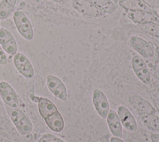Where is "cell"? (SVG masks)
Segmentation results:
<instances>
[{
    "instance_id": "4316f807",
    "label": "cell",
    "mask_w": 159,
    "mask_h": 142,
    "mask_svg": "<svg viewBox=\"0 0 159 142\" xmlns=\"http://www.w3.org/2000/svg\"><path fill=\"white\" fill-rule=\"evenodd\" d=\"M0 28H1V27H0Z\"/></svg>"
},
{
    "instance_id": "484cf974",
    "label": "cell",
    "mask_w": 159,
    "mask_h": 142,
    "mask_svg": "<svg viewBox=\"0 0 159 142\" xmlns=\"http://www.w3.org/2000/svg\"><path fill=\"white\" fill-rule=\"evenodd\" d=\"M0 142H13V141H9V140H7L6 139L0 137Z\"/></svg>"
},
{
    "instance_id": "6da1fadb",
    "label": "cell",
    "mask_w": 159,
    "mask_h": 142,
    "mask_svg": "<svg viewBox=\"0 0 159 142\" xmlns=\"http://www.w3.org/2000/svg\"><path fill=\"white\" fill-rule=\"evenodd\" d=\"M13 21L16 29L21 36L27 40H31L34 36L32 25L24 12L16 10L13 14Z\"/></svg>"
},
{
    "instance_id": "ffe728a7",
    "label": "cell",
    "mask_w": 159,
    "mask_h": 142,
    "mask_svg": "<svg viewBox=\"0 0 159 142\" xmlns=\"http://www.w3.org/2000/svg\"><path fill=\"white\" fill-rule=\"evenodd\" d=\"M138 26L145 33L148 35L159 38V22H152Z\"/></svg>"
},
{
    "instance_id": "30bf717a",
    "label": "cell",
    "mask_w": 159,
    "mask_h": 142,
    "mask_svg": "<svg viewBox=\"0 0 159 142\" xmlns=\"http://www.w3.org/2000/svg\"><path fill=\"white\" fill-rule=\"evenodd\" d=\"M71 6L81 14L91 17H99L102 16L101 12L88 0H73Z\"/></svg>"
},
{
    "instance_id": "9c48e42d",
    "label": "cell",
    "mask_w": 159,
    "mask_h": 142,
    "mask_svg": "<svg viewBox=\"0 0 159 142\" xmlns=\"http://www.w3.org/2000/svg\"><path fill=\"white\" fill-rule=\"evenodd\" d=\"M0 45L9 55H14L17 53V42L11 32L4 28H0Z\"/></svg>"
},
{
    "instance_id": "5bb4252c",
    "label": "cell",
    "mask_w": 159,
    "mask_h": 142,
    "mask_svg": "<svg viewBox=\"0 0 159 142\" xmlns=\"http://www.w3.org/2000/svg\"><path fill=\"white\" fill-rule=\"evenodd\" d=\"M44 120L48 128L53 131L60 132L64 128L63 118L58 111L44 118Z\"/></svg>"
},
{
    "instance_id": "ba28073f",
    "label": "cell",
    "mask_w": 159,
    "mask_h": 142,
    "mask_svg": "<svg viewBox=\"0 0 159 142\" xmlns=\"http://www.w3.org/2000/svg\"><path fill=\"white\" fill-rule=\"evenodd\" d=\"M130 105L137 111L140 115L142 114H155L157 110L152 105V104L139 95H132L129 98Z\"/></svg>"
},
{
    "instance_id": "7a4b0ae2",
    "label": "cell",
    "mask_w": 159,
    "mask_h": 142,
    "mask_svg": "<svg viewBox=\"0 0 159 142\" xmlns=\"http://www.w3.org/2000/svg\"><path fill=\"white\" fill-rule=\"evenodd\" d=\"M129 44L132 49L145 59H150L154 55V50L152 46L141 37L136 36L130 37Z\"/></svg>"
},
{
    "instance_id": "d6986e66",
    "label": "cell",
    "mask_w": 159,
    "mask_h": 142,
    "mask_svg": "<svg viewBox=\"0 0 159 142\" xmlns=\"http://www.w3.org/2000/svg\"><path fill=\"white\" fill-rule=\"evenodd\" d=\"M140 120L149 129L159 131V117L155 114L140 115Z\"/></svg>"
},
{
    "instance_id": "277c9868",
    "label": "cell",
    "mask_w": 159,
    "mask_h": 142,
    "mask_svg": "<svg viewBox=\"0 0 159 142\" xmlns=\"http://www.w3.org/2000/svg\"><path fill=\"white\" fill-rule=\"evenodd\" d=\"M13 63L18 72L24 77L30 78L34 75V70L32 63L25 55L21 52H17L14 55Z\"/></svg>"
},
{
    "instance_id": "ac0fdd59",
    "label": "cell",
    "mask_w": 159,
    "mask_h": 142,
    "mask_svg": "<svg viewBox=\"0 0 159 142\" xmlns=\"http://www.w3.org/2000/svg\"><path fill=\"white\" fill-rule=\"evenodd\" d=\"M17 0H2L0 2V19H7L13 11Z\"/></svg>"
},
{
    "instance_id": "9a60e30c",
    "label": "cell",
    "mask_w": 159,
    "mask_h": 142,
    "mask_svg": "<svg viewBox=\"0 0 159 142\" xmlns=\"http://www.w3.org/2000/svg\"><path fill=\"white\" fill-rule=\"evenodd\" d=\"M38 109L43 119L58 111L55 105L51 100L44 97L39 98Z\"/></svg>"
},
{
    "instance_id": "e0dca14e",
    "label": "cell",
    "mask_w": 159,
    "mask_h": 142,
    "mask_svg": "<svg viewBox=\"0 0 159 142\" xmlns=\"http://www.w3.org/2000/svg\"><path fill=\"white\" fill-rule=\"evenodd\" d=\"M102 15L112 14L116 11V6L111 0H88Z\"/></svg>"
},
{
    "instance_id": "2e32d148",
    "label": "cell",
    "mask_w": 159,
    "mask_h": 142,
    "mask_svg": "<svg viewBox=\"0 0 159 142\" xmlns=\"http://www.w3.org/2000/svg\"><path fill=\"white\" fill-rule=\"evenodd\" d=\"M119 4L127 12L150 11L147 5L141 0H119Z\"/></svg>"
},
{
    "instance_id": "4fadbf2b",
    "label": "cell",
    "mask_w": 159,
    "mask_h": 142,
    "mask_svg": "<svg viewBox=\"0 0 159 142\" xmlns=\"http://www.w3.org/2000/svg\"><path fill=\"white\" fill-rule=\"evenodd\" d=\"M106 118L108 126L112 135L116 137H121L122 135V125L117 113L113 110H111Z\"/></svg>"
},
{
    "instance_id": "d4e9b609",
    "label": "cell",
    "mask_w": 159,
    "mask_h": 142,
    "mask_svg": "<svg viewBox=\"0 0 159 142\" xmlns=\"http://www.w3.org/2000/svg\"><path fill=\"white\" fill-rule=\"evenodd\" d=\"M52 1H55L57 2H58V3H61V4H63V3H65L68 0H52Z\"/></svg>"
},
{
    "instance_id": "8fae6325",
    "label": "cell",
    "mask_w": 159,
    "mask_h": 142,
    "mask_svg": "<svg viewBox=\"0 0 159 142\" xmlns=\"http://www.w3.org/2000/svg\"><path fill=\"white\" fill-rule=\"evenodd\" d=\"M117 115L120 118L122 125L127 130L134 132L137 130V123L131 112L123 105L117 108Z\"/></svg>"
},
{
    "instance_id": "52a82bcc",
    "label": "cell",
    "mask_w": 159,
    "mask_h": 142,
    "mask_svg": "<svg viewBox=\"0 0 159 142\" xmlns=\"http://www.w3.org/2000/svg\"><path fill=\"white\" fill-rule=\"evenodd\" d=\"M92 100L98 113L102 118H106L109 111V104L104 93L99 89H94L93 93Z\"/></svg>"
},
{
    "instance_id": "5b68a950",
    "label": "cell",
    "mask_w": 159,
    "mask_h": 142,
    "mask_svg": "<svg viewBox=\"0 0 159 142\" xmlns=\"http://www.w3.org/2000/svg\"><path fill=\"white\" fill-rule=\"evenodd\" d=\"M0 97L6 105L11 108H19V100L12 87L7 82H0Z\"/></svg>"
},
{
    "instance_id": "7c38bea8",
    "label": "cell",
    "mask_w": 159,
    "mask_h": 142,
    "mask_svg": "<svg viewBox=\"0 0 159 142\" xmlns=\"http://www.w3.org/2000/svg\"><path fill=\"white\" fill-rule=\"evenodd\" d=\"M127 16L137 26L152 22H159L158 18L150 11H129Z\"/></svg>"
},
{
    "instance_id": "603a6c76",
    "label": "cell",
    "mask_w": 159,
    "mask_h": 142,
    "mask_svg": "<svg viewBox=\"0 0 159 142\" xmlns=\"http://www.w3.org/2000/svg\"><path fill=\"white\" fill-rule=\"evenodd\" d=\"M152 142H159V133H152L150 135Z\"/></svg>"
},
{
    "instance_id": "cb8c5ba5",
    "label": "cell",
    "mask_w": 159,
    "mask_h": 142,
    "mask_svg": "<svg viewBox=\"0 0 159 142\" xmlns=\"http://www.w3.org/2000/svg\"><path fill=\"white\" fill-rule=\"evenodd\" d=\"M110 142H124V141L120 138L114 136V137H112L110 139Z\"/></svg>"
},
{
    "instance_id": "3957f363",
    "label": "cell",
    "mask_w": 159,
    "mask_h": 142,
    "mask_svg": "<svg viewBox=\"0 0 159 142\" xmlns=\"http://www.w3.org/2000/svg\"><path fill=\"white\" fill-rule=\"evenodd\" d=\"M46 83L48 90L55 97L62 101L67 99V89L61 79L55 75H48L46 78Z\"/></svg>"
},
{
    "instance_id": "44dd1931",
    "label": "cell",
    "mask_w": 159,
    "mask_h": 142,
    "mask_svg": "<svg viewBox=\"0 0 159 142\" xmlns=\"http://www.w3.org/2000/svg\"><path fill=\"white\" fill-rule=\"evenodd\" d=\"M37 142H66L53 134L47 133L40 137Z\"/></svg>"
},
{
    "instance_id": "7402d4cb",
    "label": "cell",
    "mask_w": 159,
    "mask_h": 142,
    "mask_svg": "<svg viewBox=\"0 0 159 142\" xmlns=\"http://www.w3.org/2000/svg\"><path fill=\"white\" fill-rule=\"evenodd\" d=\"M7 60L6 53L4 50L2 49L1 46L0 45V64L5 65L7 64Z\"/></svg>"
},
{
    "instance_id": "8992f818",
    "label": "cell",
    "mask_w": 159,
    "mask_h": 142,
    "mask_svg": "<svg viewBox=\"0 0 159 142\" xmlns=\"http://www.w3.org/2000/svg\"><path fill=\"white\" fill-rule=\"evenodd\" d=\"M132 67L137 78L146 85L151 82V75L144 60L138 55L133 56Z\"/></svg>"
}]
</instances>
